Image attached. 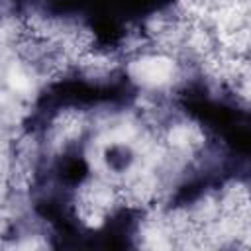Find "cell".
I'll use <instances>...</instances> for the list:
<instances>
[{"label":"cell","mask_w":251,"mask_h":251,"mask_svg":"<svg viewBox=\"0 0 251 251\" xmlns=\"http://www.w3.org/2000/svg\"><path fill=\"white\" fill-rule=\"evenodd\" d=\"M133 75L147 82V84H161L165 80H169L171 71H173V63H169L167 59H157V57H149L143 61H137L133 65Z\"/></svg>","instance_id":"cell-1"}]
</instances>
